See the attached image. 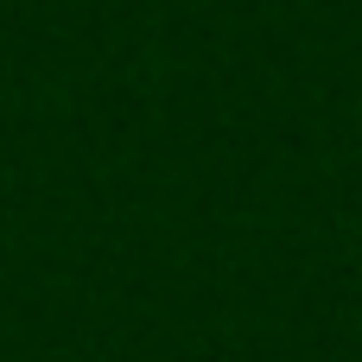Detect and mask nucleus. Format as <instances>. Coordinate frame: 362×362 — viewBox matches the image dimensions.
<instances>
[]
</instances>
